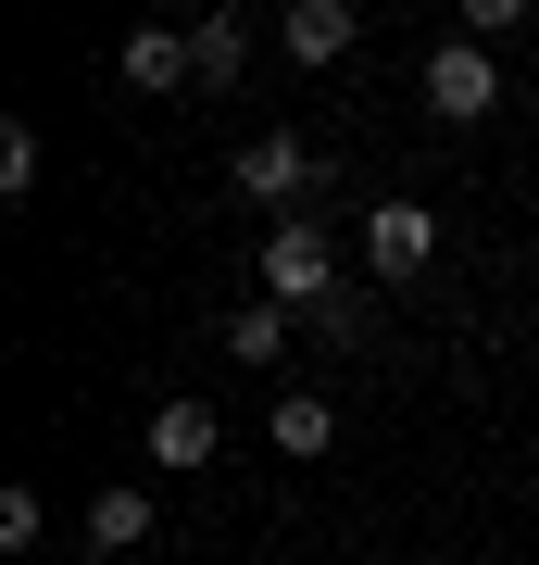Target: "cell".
Wrapping results in <instances>:
<instances>
[{"label": "cell", "instance_id": "obj_1", "mask_svg": "<svg viewBox=\"0 0 539 565\" xmlns=\"http://www.w3.org/2000/svg\"><path fill=\"white\" fill-rule=\"evenodd\" d=\"M263 302H289V315H326V302H339V239H326L314 214H277V226H263Z\"/></svg>", "mask_w": 539, "mask_h": 565}, {"label": "cell", "instance_id": "obj_2", "mask_svg": "<svg viewBox=\"0 0 539 565\" xmlns=\"http://www.w3.org/2000/svg\"><path fill=\"white\" fill-rule=\"evenodd\" d=\"M440 264V214L427 202H364V277L401 289V277H427Z\"/></svg>", "mask_w": 539, "mask_h": 565}, {"label": "cell", "instance_id": "obj_3", "mask_svg": "<svg viewBox=\"0 0 539 565\" xmlns=\"http://www.w3.org/2000/svg\"><path fill=\"white\" fill-rule=\"evenodd\" d=\"M427 114H440V126H489L502 114V63L477 39H440V51H427Z\"/></svg>", "mask_w": 539, "mask_h": 565}, {"label": "cell", "instance_id": "obj_4", "mask_svg": "<svg viewBox=\"0 0 539 565\" xmlns=\"http://www.w3.org/2000/svg\"><path fill=\"white\" fill-rule=\"evenodd\" d=\"M139 452L163 465V478H201V465L226 452V415H214V403H188V390H176V403H151V415H139Z\"/></svg>", "mask_w": 539, "mask_h": 565}, {"label": "cell", "instance_id": "obj_5", "mask_svg": "<svg viewBox=\"0 0 539 565\" xmlns=\"http://www.w3.org/2000/svg\"><path fill=\"white\" fill-rule=\"evenodd\" d=\"M352 39H364L352 0H289V13H277V51H289V63H339Z\"/></svg>", "mask_w": 539, "mask_h": 565}, {"label": "cell", "instance_id": "obj_6", "mask_svg": "<svg viewBox=\"0 0 539 565\" xmlns=\"http://www.w3.org/2000/svg\"><path fill=\"white\" fill-rule=\"evenodd\" d=\"M239 189L251 202H301V189H314V151H301L289 126H263V139H239Z\"/></svg>", "mask_w": 539, "mask_h": 565}, {"label": "cell", "instance_id": "obj_7", "mask_svg": "<svg viewBox=\"0 0 539 565\" xmlns=\"http://www.w3.org/2000/svg\"><path fill=\"white\" fill-rule=\"evenodd\" d=\"M114 63H126V88H151V102H163V88H201V63H188V39H176V25H139Z\"/></svg>", "mask_w": 539, "mask_h": 565}, {"label": "cell", "instance_id": "obj_8", "mask_svg": "<svg viewBox=\"0 0 539 565\" xmlns=\"http://www.w3.org/2000/svg\"><path fill=\"white\" fill-rule=\"evenodd\" d=\"M188 63H201V88H239L251 76V13H201L188 25Z\"/></svg>", "mask_w": 539, "mask_h": 565}, {"label": "cell", "instance_id": "obj_9", "mask_svg": "<svg viewBox=\"0 0 539 565\" xmlns=\"http://www.w3.org/2000/svg\"><path fill=\"white\" fill-rule=\"evenodd\" d=\"M139 541H151V490H139V478L88 490V553H139Z\"/></svg>", "mask_w": 539, "mask_h": 565}, {"label": "cell", "instance_id": "obj_10", "mask_svg": "<svg viewBox=\"0 0 539 565\" xmlns=\"http://www.w3.org/2000/svg\"><path fill=\"white\" fill-rule=\"evenodd\" d=\"M289 327H301L289 302H239V315H226V364H277V352H289Z\"/></svg>", "mask_w": 539, "mask_h": 565}, {"label": "cell", "instance_id": "obj_11", "mask_svg": "<svg viewBox=\"0 0 539 565\" xmlns=\"http://www.w3.org/2000/svg\"><path fill=\"white\" fill-rule=\"evenodd\" d=\"M277 452H289V465L339 452V403H277Z\"/></svg>", "mask_w": 539, "mask_h": 565}, {"label": "cell", "instance_id": "obj_12", "mask_svg": "<svg viewBox=\"0 0 539 565\" xmlns=\"http://www.w3.org/2000/svg\"><path fill=\"white\" fill-rule=\"evenodd\" d=\"M39 527H51L39 490H0V553H13V565H39Z\"/></svg>", "mask_w": 539, "mask_h": 565}, {"label": "cell", "instance_id": "obj_13", "mask_svg": "<svg viewBox=\"0 0 539 565\" xmlns=\"http://www.w3.org/2000/svg\"><path fill=\"white\" fill-rule=\"evenodd\" d=\"M39 189V126H0V202H25Z\"/></svg>", "mask_w": 539, "mask_h": 565}, {"label": "cell", "instance_id": "obj_14", "mask_svg": "<svg viewBox=\"0 0 539 565\" xmlns=\"http://www.w3.org/2000/svg\"><path fill=\"white\" fill-rule=\"evenodd\" d=\"M515 25H527V0H464V25H452V39H477V51H502V39H515Z\"/></svg>", "mask_w": 539, "mask_h": 565}, {"label": "cell", "instance_id": "obj_15", "mask_svg": "<svg viewBox=\"0 0 539 565\" xmlns=\"http://www.w3.org/2000/svg\"><path fill=\"white\" fill-rule=\"evenodd\" d=\"M39 565H51V553H39Z\"/></svg>", "mask_w": 539, "mask_h": 565}]
</instances>
